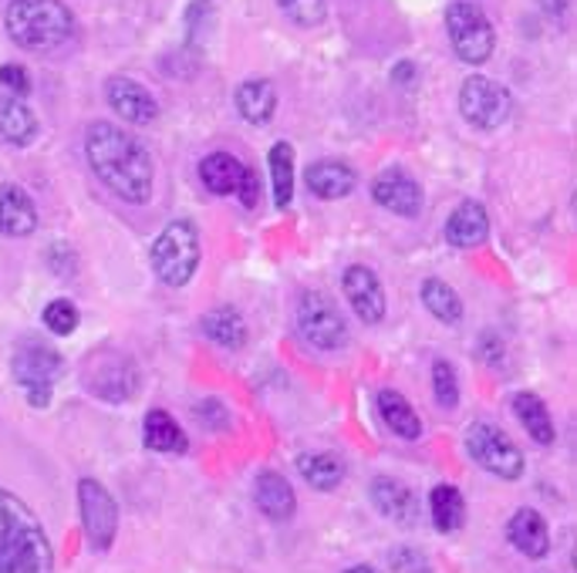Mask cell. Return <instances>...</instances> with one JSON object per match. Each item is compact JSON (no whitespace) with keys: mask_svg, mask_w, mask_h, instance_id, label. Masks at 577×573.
<instances>
[{"mask_svg":"<svg viewBox=\"0 0 577 573\" xmlns=\"http://www.w3.org/2000/svg\"><path fill=\"white\" fill-rule=\"evenodd\" d=\"M0 573H55V553L42 520L4 486H0Z\"/></svg>","mask_w":577,"mask_h":573,"instance_id":"7a4b0ae2","label":"cell"},{"mask_svg":"<svg viewBox=\"0 0 577 573\" xmlns=\"http://www.w3.org/2000/svg\"><path fill=\"white\" fill-rule=\"evenodd\" d=\"M422 303H426V311L439 324H459V321H463V300H459V294L439 277H429L426 284H422Z\"/></svg>","mask_w":577,"mask_h":573,"instance_id":"f546056e","label":"cell"},{"mask_svg":"<svg viewBox=\"0 0 577 573\" xmlns=\"http://www.w3.org/2000/svg\"><path fill=\"white\" fill-rule=\"evenodd\" d=\"M139 371L129 355L105 348L85 361V389L102 402H132L139 395Z\"/></svg>","mask_w":577,"mask_h":573,"instance_id":"52a82bcc","label":"cell"},{"mask_svg":"<svg viewBox=\"0 0 577 573\" xmlns=\"http://www.w3.org/2000/svg\"><path fill=\"white\" fill-rule=\"evenodd\" d=\"M297 331L307 344L321 351H341L349 344V324L338 311V303L328 294L307 290L297 300Z\"/></svg>","mask_w":577,"mask_h":573,"instance_id":"8992f818","label":"cell"},{"mask_svg":"<svg viewBox=\"0 0 577 573\" xmlns=\"http://www.w3.org/2000/svg\"><path fill=\"white\" fill-rule=\"evenodd\" d=\"M79 506H82V526L89 547L95 553H105L119 529V506H115L111 492L98 479H82L79 482Z\"/></svg>","mask_w":577,"mask_h":573,"instance_id":"8fae6325","label":"cell"},{"mask_svg":"<svg viewBox=\"0 0 577 573\" xmlns=\"http://www.w3.org/2000/svg\"><path fill=\"white\" fill-rule=\"evenodd\" d=\"M11 368H14V378H17V385L24 389L27 402L34 408H48L51 395H55V381L64 374V358L55 348H48V344L27 341L17 348Z\"/></svg>","mask_w":577,"mask_h":573,"instance_id":"5b68a950","label":"cell"},{"mask_svg":"<svg viewBox=\"0 0 577 573\" xmlns=\"http://www.w3.org/2000/svg\"><path fill=\"white\" fill-rule=\"evenodd\" d=\"M446 31H449L452 51L467 64L490 61L496 34H493V24L486 21V14L476 4H470V0H456V4L446 11Z\"/></svg>","mask_w":577,"mask_h":573,"instance_id":"9c48e42d","label":"cell"},{"mask_svg":"<svg viewBox=\"0 0 577 573\" xmlns=\"http://www.w3.org/2000/svg\"><path fill=\"white\" fill-rule=\"evenodd\" d=\"M244 172H247V166L237 156H229V152H213V156H207L200 163V179H203V186L210 189L213 196L237 193Z\"/></svg>","mask_w":577,"mask_h":573,"instance_id":"cb8c5ba5","label":"cell"},{"mask_svg":"<svg viewBox=\"0 0 577 573\" xmlns=\"http://www.w3.org/2000/svg\"><path fill=\"white\" fill-rule=\"evenodd\" d=\"M507 540L530 560H544L551 553V533L547 520L537 510H517L507 523Z\"/></svg>","mask_w":577,"mask_h":573,"instance_id":"2e32d148","label":"cell"},{"mask_svg":"<svg viewBox=\"0 0 577 573\" xmlns=\"http://www.w3.org/2000/svg\"><path fill=\"white\" fill-rule=\"evenodd\" d=\"M476 355H480L490 368H499V365H504V344H499L496 334H483L480 344H476Z\"/></svg>","mask_w":577,"mask_h":573,"instance_id":"74e56055","label":"cell"},{"mask_svg":"<svg viewBox=\"0 0 577 573\" xmlns=\"http://www.w3.org/2000/svg\"><path fill=\"white\" fill-rule=\"evenodd\" d=\"M0 85L11 88V95L24 98L31 92V79H27V71L21 64H4L0 68Z\"/></svg>","mask_w":577,"mask_h":573,"instance_id":"d590c367","label":"cell"},{"mask_svg":"<svg viewBox=\"0 0 577 573\" xmlns=\"http://www.w3.org/2000/svg\"><path fill=\"white\" fill-rule=\"evenodd\" d=\"M433 392H436V402L443 408H456L459 405V378H456L452 365L443 361V358L433 365Z\"/></svg>","mask_w":577,"mask_h":573,"instance_id":"d6a6232c","label":"cell"},{"mask_svg":"<svg viewBox=\"0 0 577 573\" xmlns=\"http://www.w3.org/2000/svg\"><path fill=\"white\" fill-rule=\"evenodd\" d=\"M254 503H257V510L267 520H274V523L291 520L294 510H297L294 489H291V482L281 473H260L254 479Z\"/></svg>","mask_w":577,"mask_h":573,"instance_id":"ac0fdd59","label":"cell"},{"mask_svg":"<svg viewBox=\"0 0 577 573\" xmlns=\"http://www.w3.org/2000/svg\"><path fill=\"white\" fill-rule=\"evenodd\" d=\"M37 229V210L34 200L24 193L21 186H4L0 189V234L4 237H31Z\"/></svg>","mask_w":577,"mask_h":573,"instance_id":"d6986e66","label":"cell"},{"mask_svg":"<svg viewBox=\"0 0 577 573\" xmlns=\"http://www.w3.org/2000/svg\"><path fill=\"white\" fill-rule=\"evenodd\" d=\"M514 411H517L520 426L527 429V435H530L537 445H554L557 429H554V422H551V411H547V405H544L541 395L520 392V395L514 398Z\"/></svg>","mask_w":577,"mask_h":573,"instance_id":"d4e9b609","label":"cell"},{"mask_svg":"<svg viewBox=\"0 0 577 573\" xmlns=\"http://www.w3.org/2000/svg\"><path fill=\"white\" fill-rule=\"evenodd\" d=\"M45 324H48V331H55L58 337H64V334H71L74 327H79V308H74L71 300L58 297V300H51L48 308H45Z\"/></svg>","mask_w":577,"mask_h":573,"instance_id":"836d02e7","label":"cell"},{"mask_svg":"<svg viewBox=\"0 0 577 573\" xmlns=\"http://www.w3.org/2000/svg\"><path fill=\"white\" fill-rule=\"evenodd\" d=\"M304 179H307V189H311L318 200H341L355 189V169L338 163V159H325V163L307 166Z\"/></svg>","mask_w":577,"mask_h":573,"instance_id":"ffe728a7","label":"cell"},{"mask_svg":"<svg viewBox=\"0 0 577 573\" xmlns=\"http://www.w3.org/2000/svg\"><path fill=\"white\" fill-rule=\"evenodd\" d=\"M267 166H271V182H274V203L278 210H287L294 200V148L287 142H278L267 156Z\"/></svg>","mask_w":577,"mask_h":573,"instance_id":"4dcf8cb0","label":"cell"},{"mask_svg":"<svg viewBox=\"0 0 577 573\" xmlns=\"http://www.w3.org/2000/svg\"><path fill=\"white\" fill-rule=\"evenodd\" d=\"M278 8L297 27H318L325 21V14H328L325 0H278Z\"/></svg>","mask_w":577,"mask_h":573,"instance_id":"1f68e13d","label":"cell"},{"mask_svg":"<svg viewBox=\"0 0 577 573\" xmlns=\"http://www.w3.org/2000/svg\"><path fill=\"white\" fill-rule=\"evenodd\" d=\"M467 449L476 466L493 473L496 479H520L523 476V452L514 445V439L496 429L493 422H473L467 429Z\"/></svg>","mask_w":577,"mask_h":573,"instance_id":"ba28073f","label":"cell"},{"mask_svg":"<svg viewBox=\"0 0 577 573\" xmlns=\"http://www.w3.org/2000/svg\"><path fill=\"white\" fill-rule=\"evenodd\" d=\"M486 237H490V216H486V206L476 200L459 203L452 216L446 219V240L452 247L470 250V247H480Z\"/></svg>","mask_w":577,"mask_h":573,"instance_id":"e0dca14e","label":"cell"},{"mask_svg":"<svg viewBox=\"0 0 577 573\" xmlns=\"http://www.w3.org/2000/svg\"><path fill=\"white\" fill-rule=\"evenodd\" d=\"M237 196H240V203H244L247 210H254V206H257V196H260V179H257V172H254V169H247V172H244V179H240V186H237Z\"/></svg>","mask_w":577,"mask_h":573,"instance_id":"f35d334b","label":"cell"},{"mask_svg":"<svg viewBox=\"0 0 577 573\" xmlns=\"http://www.w3.org/2000/svg\"><path fill=\"white\" fill-rule=\"evenodd\" d=\"M4 24L11 41L27 51H58L74 37V17L61 0H14Z\"/></svg>","mask_w":577,"mask_h":573,"instance_id":"3957f363","label":"cell"},{"mask_svg":"<svg viewBox=\"0 0 577 573\" xmlns=\"http://www.w3.org/2000/svg\"><path fill=\"white\" fill-rule=\"evenodd\" d=\"M297 473L318 492H331L344 482V463L331 452H304L297 458Z\"/></svg>","mask_w":577,"mask_h":573,"instance_id":"484cf974","label":"cell"},{"mask_svg":"<svg viewBox=\"0 0 577 573\" xmlns=\"http://www.w3.org/2000/svg\"><path fill=\"white\" fill-rule=\"evenodd\" d=\"M85 156L92 172L126 203H149L152 159L139 139L111 122H95L85 132Z\"/></svg>","mask_w":577,"mask_h":573,"instance_id":"6da1fadb","label":"cell"},{"mask_svg":"<svg viewBox=\"0 0 577 573\" xmlns=\"http://www.w3.org/2000/svg\"><path fill=\"white\" fill-rule=\"evenodd\" d=\"M392 566L396 570H412V573H426L429 560L412 547H399V550H392Z\"/></svg>","mask_w":577,"mask_h":573,"instance_id":"8d00e7d4","label":"cell"},{"mask_svg":"<svg viewBox=\"0 0 577 573\" xmlns=\"http://www.w3.org/2000/svg\"><path fill=\"white\" fill-rule=\"evenodd\" d=\"M429 513H433V526L439 533H456L467 520V506H463V492L449 482H439L429 496Z\"/></svg>","mask_w":577,"mask_h":573,"instance_id":"f1b7e54d","label":"cell"},{"mask_svg":"<svg viewBox=\"0 0 577 573\" xmlns=\"http://www.w3.org/2000/svg\"><path fill=\"white\" fill-rule=\"evenodd\" d=\"M541 8L554 24H561L567 17V0H541Z\"/></svg>","mask_w":577,"mask_h":573,"instance_id":"ab89813d","label":"cell"},{"mask_svg":"<svg viewBox=\"0 0 577 573\" xmlns=\"http://www.w3.org/2000/svg\"><path fill=\"white\" fill-rule=\"evenodd\" d=\"M510 108H514L510 92L499 82L486 79V74H473L459 88V111L476 129H499L510 119Z\"/></svg>","mask_w":577,"mask_h":573,"instance_id":"30bf717a","label":"cell"},{"mask_svg":"<svg viewBox=\"0 0 577 573\" xmlns=\"http://www.w3.org/2000/svg\"><path fill=\"white\" fill-rule=\"evenodd\" d=\"M341 284H344V294H349L352 311L365 324H378L385 318V290L375 271H368V266H349Z\"/></svg>","mask_w":577,"mask_h":573,"instance_id":"5bb4252c","label":"cell"},{"mask_svg":"<svg viewBox=\"0 0 577 573\" xmlns=\"http://www.w3.org/2000/svg\"><path fill=\"white\" fill-rule=\"evenodd\" d=\"M197 418H200L207 429H226L229 411L216 398H203V402H197Z\"/></svg>","mask_w":577,"mask_h":573,"instance_id":"e575fe53","label":"cell"},{"mask_svg":"<svg viewBox=\"0 0 577 573\" xmlns=\"http://www.w3.org/2000/svg\"><path fill=\"white\" fill-rule=\"evenodd\" d=\"M372 503L385 520H392L399 526H415L422 520L419 496L392 476H378L372 482Z\"/></svg>","mask_w":577,"mask_h":573,"instance_id":"4fadbf2b","label":"cell"},{"mask_svg":"<svg viewBox=\"0 0 577 573\" xmlns=\"http://www.w3.org/2000/svg\"><path fill=\"white\" fill-rule=\"evenodd\" d=\"M237 111L250 126H267L274 119L278 111V88L274 82L267 79H254V82H244L237 88Z\"/></svg>","mask_w":577,"mask_h":573,"instance_id":"603a6c76","label":"cell"},{"mask_svg":"<svg viewBox=\"0 0 577 573\" xmlns=\"http://www.w3.org/2000/svg\"><path fill=\"white\" fill-rule=\"evenodd\" d=\"M203 331H207V337L210 341H216L220 348H226V351H237V348H244L247 344V321L240 318V311H234V308H216V311H210L207 318H203Z\"/></svg>","mask_w":577,"mask_h":573,"instance_id":"83f0119b","label":"cell"},{"mask_svg":"<svg viewBox=\"0 0 577 573\" xmlns=\"http://www.w3.org/2000/svg\"><path fill=\"white\" fill-rule=\"evenodd\" d=\"M344 573H381V570H375V566H365V563H362V566H352V570H344Z\"/></svg>","mask_w":577,"mask_h":573,"instance_id":"60d3db41","label":"cell"},{"mask_svg":"<svg viewBox=\"0 0 577 573\" xmlns=\"http://www.w3.org/2000/svg\"><path fill=\"white\" fill-rule=\"evenodd\" d=\"M142 442H145V449H152V452H166V455H179V452H186V432L179 429V422L169 415V411H163V408H152L149 415H145V422H142Z\"/></svg>","mask_w":577,"mask_h":573,"instance_id":"7402d4cb","label":"cell"},{"mask_svg":"<svg viewBox=\"0 0 577 573\" xmlns=\"http://www.w3.org/2000/svg\"><path fill=\"white\" fill-rule=\"evenodd\" d=\"M378 415H381V422L389 426L399 439H419L422 435V422H419L415 408L399 392H392V389L378 392Z\"/></svg>","mask_w":577,"mask_h":573,"instance_id":"4316f807","label":"cell"},{"mask_svg":"<svg viewBox=\"0 0 577 573\" xmlns=\"http://www.w3.org/2000/svg\"><path fill=\"white\" fill-rule=\"evenodd\" d=\"M0 139L24 148L37 139V115L34 108L17 98V95H8L0 98Z\"/></svg>","mask_w":577,"mask_h":573,"instance_id":"44dd1931","label":"cell"},{"mask_svg":"<svg viewBox=\"0 0 577 573\" xmlns=\"http://www.w3.org/2000/svg\"><path fill=\"white\" fill-rule=\"evenodd\" d=\"M105 95H108L111 111L119 115L122 122H129V126H152L160 119V102L152 98V92L142 82L126 79V74H115V79H108Z\"/></svg>","mask_w":577,"mask_h":573,"instance_id":"7c38bea8","label":"cell"},{"mask_svg":"<svg viewBox=\"0 0 577 573\" xmlns=\"http://www.w3.org/2000/svg\"><path fill=\"white\" fill-rule=\"evenodd\" d=\"M200 266V229L189 219H173L152 243V274L166 287H186Z\"/></svg>","mask_w":577,"mask_h":573,"instance_id":"277c9868","label":"cell"},{"mask_svg":"<svg viewBox=\"0 0 577 573\" xmlns=\"http://www.w3.org/2000/svg\"><path fill=\"white\" fill-rule=\"evenodd\" d=\"M372 196L378 206L399 216H419L422 210V189L412 176L405 172H385L372 182Z\"/></svg>","mask_w":577,"mask_h":573,"instance_id":"9a60e30c","label":"cell"}]
</instances>
